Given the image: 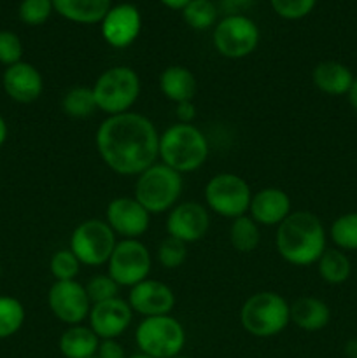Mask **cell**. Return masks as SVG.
I'll list each match as a JSON object with an SVG mask.
<instances>
[{
  "mask_svg": "<svg viewBox=\"0 0 357 358\" xmlns=\"http://www.w3.org/2000/svg\"><path fill=\"white\" fill-rule=\"evenodd\" d=\"M94 143L105 166L125 177H139L160 157L156 126L146 115L132 110L104 119Z\"/></svg>",
  "mask_w": 357,
  "mask_h": 358,
  "instance_id": "6da1fadb",
  "label": "cell"
},
{
  "mask_svg": "<svg viewBox=\"0 0 357 358\" xmlns=\"http://www.w3.org/2000/svg\"><path fill=\"white\" fill-rule=\"evenodd\" d=\"M276 250L280 257L293 266L317 264L326 247V229L321 219L310 212H290L276 226Z\"/></svg>",
  "mask_w": 357,
  "mask_h": 358,
  "instance_id": "7a4b0ae2",
  "label": "cell"
},
{
  "mask_svg": "<svg viewBox=\"0 0 357 358\" xmlns=\"http://www.w3.org/2000/svg\"><path fill=\"white\" fill-rule=\"evenodd\" d=\"M160 157L181 175L200 170L209 157L206 136L192 124H172L160 135Z\"/></svg>",
  "mask_w": 357,
  "mask_h": 358,
  "instance_id": "3957f363",
  "label": "cell"
},
{
  "mask_svg": "<svg viewBox=\"0 0 357 358\" xmlns=\"http://www.w3.org/2000/svg\"><path fill=\"white\" fill-rule=\"evenodd\" d=\"M182 194V175L163 163H154L139 175L133 198L150 213L170 212Z\"/></svg>",
  "mask_w": 357,
  "mask_h": 358,
  "instance_id": "277c9868",
  "label": "cell"
},
{
  "mask_svg": "<svg viewBox=\"0 0 357 358\" xmlns=\"http://www.w3.org/2000/svg\"><path fill=\"white\" fill-rule=\"evenodd\" d=\"M240 322L254 338H273L290 324V304L275 292H258L241 306Z\"/></svg>",
  "mask_w": 357,
  "mask_h": 358,
  "instance_id": "5b68a950",
  "label": "cell"
},
{
  "mask_svg": "<svg viewBox=\"0 0 357 358\" xmlns=\"http://www.w3.org/2000/svg\"><path fill=\"white\" fill-rule=\"evenodd\" d=\"M94 103L107 115L125 114L140 96V77L130 66H112L93 84Z\"/></svg>",
  "mask_w": 357,
  "mask_h": 358,
  "instance_id": "8992f818",
  "label": "cell"
},
{
  "mask_svg": "<svg viewBox=\"0 0 357 358\" xmlns=\"http://www.w3.org/2000/svg\"><path fill=\"white\" fill-rule=\"evenodd\" d=\"M139 352L153 358H172L181 355L186 345V331L177 318L170 315L144 318L135 332Z\"/></svg>",
  "mask_w": 357,
  "mask_h": 358,
  "instance_id": "52a82bcc",
  "label": "cell"
},
{
  "mask_svg": "<svg viewBox=\"0 0 357 358\" xmlns=\"http://www.w3.org/2000/svg\"><path fill=\"white\" fill-rule=\"evenodd\" d=\"M251 199V187L240 175L217 173L205 185L206 206L226 219L247 215Z\"/></svg>",
  "mask_w": 357,
  "mask_h": 358,
  "instance_id": "ba28073f",
  "label": "cell"
},
{
  "mask_svg": "<svg viewBox=\"0 0 357 358\" xmlns=\"http://www.w3.org/2000/svg\"><path fill=\"white\" fill-rule=\"evenodd\" d=\"M212 42L220 56L241 59L252 55L259 44V28L244 14H227L214 27Z\"/></svg>",
  "mask_w": 357,
  "mask_h": 358,
  "instance_id": "9c48e42d",
  "label": "cell"
},
{
  "mask_svg": "<svg viewBox=\"0 0 357 358\" xmlns=\"http://www.w3.org/2000/svg\"><path fill=\"white\" fill-rule=\"evenodd\" d=\"M115 243L114 231L100 219L84 220L70 236V250L84 266L107 264Z\"/></svg>",
  "mask_w": 357,
  "mask_h": 358,
  "instance_id": "30bf717a",
  "label": "cell"
},
{
  "mask_svg": "<svg viewBox=\"0 0 357 358\" xmlns=\"http://www.w3.org/2000/svg\"><path fill=\"white\" fill-rule=\"evenodd\" d=\"M150 254L146 245L139 240H121L115 243L114 252L108 259V276L119 287H135L136 283L149 278Z\"/></svg>",
  "mask_w": 357,
  "mask_h": 358,
  "instance_id": "8fae6325",
  "label": "cell"
},
{
  "mask_svg": "<svg viewBox=\"0 0 357 358\" xmlns=\"http://www.w3.org/2000/svg\"><path fill=\"white\" fill-rule=\"evenodd\" d=\"M48 304L52 315L66 325L83 324L91 311L86 289L76 280L52 283L48 292Z\"/></svg>",
  "mask_w": 357,
  "mask_h": 358,
  "instance_id": "7c38bea8",
  "label": "cell"
},
{
  "mask_svg": "<svg viewBox=\"0 0 357 358\" xmlns=\"http://www.w3.org/2000/svg\"><path fill=\"white\" fill-rule=\"evenodd\" d=\"M102 37L111 48L125 49L139 38L142 30V14L133 3H118L108 9L100 23Z\"/></svg>",
  "mask_w": 357,
  "mask_h": 358,
  "instance_id": "4fadbf2b",
  "label": "cell"
},
{
  "mask_svg": "<svg viewBox=\"0 0 357 358\" xmlns=\"http://www.w3.org/2000/svg\"><path fill=\"white\" fill-rule=\"evenodd\" d=\"M210 227V215L206 206L196 201L177 203L168 212V236L177 238L184 243H195L205 238Z\"/></svg>",
  "mask_w": 357,
  "mask_h": 358,
  "instance_id": "5bb4252c",
  "label": "cell"
},
{
  "mask_svg": "<svg viewBox=\"0 0 357 358\" xmlns=\"http://www.w3.org/2000/svg\"><path fill=\"white\" fill-rule=\"evenodd\" d=\"M105 222L122 240H139L150 224V213L135 198H115L108 203Z\"/></svg>",
  "mask_w": 357,
  "mask_h": 358,
  "instance_id": "9a60e30c",
  "label": "cell"
},
{
  "mask_svg": "<svg viewBox=\"0 0 357 358\" xmlns=\"http://www.w3.org/2000/svg\"><path fill=\"white\" fill-rule=\"evenodd\" d=\"M128 304L133 313L142 315L144 318L163 317L174 310L175 294L167 283L147 278L130 289Z\"/></svg>",
  "mask_w": 357,
  "mask_h": 358,
  "instance_id": "2e32d148",
  "label": "cell"
},
{
  "mask_svg": "<svg viewBox=\"0 0 357 358\" xmlns=\"http://www.w3.org/2000/svg\"><path fill=\"white\" fill-rule=\"evenodd\" d=\"M133 318V310L128 301L119 297L91 306L90 329L102 339H118L126 332Z\"/></svg>",
  "mask_w": 357,
  "mask_h": 358,
  "instance_id": "e0dca14e",
  "label": "cell"
},
{
  "mask_svg": "<svg viewBox=\"0 0 357 358\" xmlns=\"http://www.w3.org/2000/svg\"><path fill=\"white\" fill-rule=\"evenodd\" d=\"M2 84L7 96L18 103H31V101L38 100L42 90H44L41 72L27 62L7 66L2 77Z\"/></svg>",
  "mask_w": 357,
  "mask_h": 358,
  "instance_id": "ac0fdd59",
  "label": "cell"
},
{
  "mask_svg": "<svg viewBox=\"0 0 357 358\" xmlns=\"http://www.w3.org/2000/svg\"><path fill=\"white\" fill-rule=\"evenodd\" d=\"M248 213L259 226H279L289 217L290 198L279 187H266L252 194Z\"/></svg>",
  "mask_w": 357,
  "mask_h": 358,
  "instance_id": "d6986e66",
  "label": "cell"
},
{
  "mask_svg": "<svg viewBox=\"0 0 357 358\" xmlns=\"http://www.w3.org/2000/svg\"><path fill=\"white\" fill-rule=\"evenodd\" d=\"M354 79L356 77L349 66L340 62H332V59L321 62L312 72L314 86L329 96H343L349 93Z\"/></svg>",
  "mask_w": 357,
  "mask_h": 358,
  "instance_id": "ffe728a7",
  "label": "cell"
},
{
  "mask_svg": "<svg viewBox=\"0 0 357 358\" xmlns=\"http://www.w3.org/2000/svg\"><path fill=\"white\" fill-rule=\"evenodd\" d=\"M55 13L77 24L102 23L112 0H52Z\"/></svg>",
  "mask_w": 357,
  "mask_h": 358,
  "instance_id": "44dd1931",
  "label": "cell"
},
{
  "mask_svg": "<svg viewBox=\"0 0 357 358\" xmlns=\"http://www.w3.org/2000/svg\"><path fill=\"white\" fill-rule=\"evenodd\" d=\"M331 320V310L317 297H300L290 304V322L301 331H322Z\"/></svg>",
  "mask_w": 357,
  "mask_h": 358,
  "instance_id": "7402d4cb",
  "label": "cell"
},
{
  "mask_svg": "<svg viewBox=\"0 0 357 358\" xmlns=\"http://www.w3.org/2000/svg\"><path fill=\"white\" fill-rule=\"evenodd\" d=\"M160 91L174 103L192 101L196 94V77L182 65H172L160 73Z\"/></svg>",
  "mask_w": 357,
  "mask_h": 358,
  "instance_id": "603a6c76",
  "label": "cell"
},
{
  "mask_svg": "<svg viewBox=\"0 0 357 358\" xmlns=\"http://www.w3.org/2000/svg\"><path fill=\"white\" fill-rule=\"evenodd\" d=\"M100 338L84 325H70L59 336V353L65 358H88L97 355Z\"/></svg>",
  "mask_w": 357,
  "mask_h": 358,
  "instance_id": "cb8c5ba5",
  "label": "cell"
},
{
  "mask_svg": "<svg viewBox=\"0 0 357 358\" xmlns=\"http://www.w3.org/2000/svg\"><path fill=\"white\" fill-rule=\"evenodd\" d=\"M318 275L329 285H342L352 275V264L346 252L340 248H326L317 261Z\"/></svg>",
  "mask_w": 357,
  "mask_h": 358,
  "instance_id": "d4e9b609",
  "label": "cell"
},
{
  "mask_svg": "<svg viewBox=\"0 0 357 358\" xmlns=\"http://www.w3.org/2000/svg\"><path fill=\"white\" fill-rule=\"evenodd\" d=\"M230 241L234 250L241 252V254L254 252L261 243L259 224L251 215L237 217L230 226Z\"/></svg>",
  "mask_w": 357,
  "mask_h": 358,
  "instance_id": "484cf974",
  "label": "cell"
},
{
  "mask_svg": "<svg viewBox=\"0 0 357 358\" xmlns=\"http://www.w3.org/2000/svg\"><path fill=\"white\" fill-rule=\"evenodd\" d=\"M182 17L186 24L192 30H209L216 27L217 17H219V9L212 0H191L188 6L182 9Z\"/></svg>",
  "mask_w": 357,
  "mask_h": 358,
  "instance_id": "4316f807",
  "label": "cell"
},
{
  "mask_svg": "<svg viewBox=\"0 0 357 358\" xmlns=\"http://www.w3.org/2000/svg\"><path fill=\"white\" fill-rule=\"evenodd\" d=\"M62 108L66 115L76 119L90 117L94 110H98L94 103V94L91 87L77 86L66 91L62 98Z\"/></svg>",
  "mask_w": 357,
  "mask_h": 358,
  "instance_id": "83f0119b",
  "label": "cell"
},
{
  "mask_svg": "<svg viewBox=\"0 0 357 358\" xmlns=\"http://www.w3.org/2000/svg\"><path fill=\"white\" fill-rule=\"evenodd\" d=\"M332 243L343 252H357V212L340 215L329 229Z\"/></svg>",
  "mask_w": 357,
  "mask_h": 358,
  "instance_id": "f1b7e54d",
  "label": "cell"
},
{
  "mask_svg": "<svg viewBox=\"0 0 357 358\" xmlns=\"http://www.w3.org/2000/svg\"><path fill=\"white\" fill-rule=\"evenodd\" d=\"M24 308L16 297L0 296V339L16 334L24 324Z\"/></svg>",
  "mask_w": 357,
  "mask_h": 358,
  "instance_id": "f546056e",
  "label": "cell"
},
{
  "mask_svg": "<svg viewBox=\"0 0 357 358\" xmlns=\"http://www.w3.org/2000/svg\"><path fill=\"white\" fill-rule=\"evenodd\" d=\"M80 266L83 264L70 248H62L56 254H52L51 262H49V269H51V275L55 276L56 282L76 280L80 271Z\"/></svg>",
  "mask_w": 357,
  "mask_h": 358,
  "instance_id": "4dcf8cb0",
  "label": "cell"
},
{
  "mask_svg": "<svg viewBox=\"0 0 357 358\" xmlns=\"http://www.w3.org/2000/svg\"><path fill=\"white\" fill-rule=\"evenodd\" d=\"M55 13L52 0H21L18 17L28 27H41Z\"/></svg>",
  "mask_w": 357,
  "mask_h": 358,
  "instance_id": "1f68e13d",
  "label": "cell"
},
{
  "mask_svg": "<svg viewBox=\"0 0 357 358\" xmlns=\"http://www.w3.org/2000/svg\"><path fill=\"white\" fill-rule=\"evenodd\" d=\"M188 257V243L177 238H164L158 247V261L164 269L181 268Z\"/></svg>",
  "mask_w": 357,
  "mask_h": 358,
  "instance_id": "d6a6232c",
  "label": "cell"
},
{
  "mask_svg": "<svg viewBox=\"0 0 357 358\" xmlns=\"http://www.w3.org/2000/svg\"><path fill=\"white\" fill-rule=\"evenodd\" d=\"M88 297L91 301V306L105 301L115 299L119 294V285L108 275H97L84 285Z\"/></svg>",
  "mask_w": 357,
  "mask_h": 358,
  "instance_id": "836d02e7",
  "label": "cell"
},
{
  "mask_svg": "<svg viewBox=\"0 0 357 358\" xmlns=\"http://www.w3.org/2000/svg\"><path fill=\"white\" fill-rule=\"evenodd\" d=\"M270 3L276 16L296 21L308 16L317 6V0H270Z\"/></svg>",
  "mask_w": 357,
  "mask_h": 358,
  "instance_id": "e575fe53",
  "label": "cell"
},
{
  "mask_svg": "<svg viewBox=\"0 0 357 358\" xmlns=\"http://www.w3.org/2000/svg\"><path fill=\"white\" fill-rule=\"evenodd\" d=\"M23 58L21 38L10 30H0V63L6 66L16 65Z\"/></svg>",
  "mask_w": 357,
  "mask_h": 358,
  "instance_id": "d590c367",
  "label": "cell"
},
{
  "mask_svg": "<svg viewBox=\"0 0 357 358\" xmlns=\"http://www.w3.org/2000/svg\"><path fill=\"white\" fill-rule=\"evenodd\" d=\"M98 358H128L126 357L125 348L118 339H102L97 350Z\"/></svg>",
  "mask_w": 357,
  "mask_h": 358,
  "instance_id": "8d00e7d4",
  "label": "cell"
},
{
  "mask_svg": "<svg viewBox=\"0 0 357 358\" xmlns=\"http://www.w3.org/2000/svg\"><path fill=\"white\" fill-rule=\"evenodd\" d=\"M175 117L178 119V122L182 124H191L196 117V107L192 101H181V103H175Z\"/></svg>",
  "mask_w": 357,
  "mask_h": 358,
  "instance_id": "74e56055",
  "label": "cell"
},
{
  "mask_svg": "<svg viewBox=\"0 0 357 358\" xmlns=\"http://www.w3.org/2000/svg\"><path fill=\"white\" fill-rule=\"evenodd\" d=\"M223 3L227 10H231V14H238L237 10L247 7L251 3V0H223Z\"/></svg>",
  "mask_w": 357,
  "mask_h": 358,
  "instance_id": "f35d334b",
  "label": "cell"
},
{
  "mask_svg": "<svg viewBox=\"0 0 357 358\" xmlns=\"http://www.w3.org/2000/svg\"><path fill=\"white\" fill-rule=\"evenodd\" d=\"M160 2L172 10H182L191 0H160Z\"/></svg>",
  "mask_w": 357,
  "mask_h": 358,
  "instance_id": "ab89813d",
  "label": "cell"
},
{
  "mask_svg": "<svg viewBox=\"0 0 357 358\" xmlns=\"http://www.w3.org/2000/svg\"><path fill=\"white\" fill-rule=\"evenodd\" d=\"M346 98H349L350 107H352L354 110L357 112V77H356V79H354L352 87H350L349 93H346Z\"/></svg>",
  "mask_w": 357,
  "mask_h": 358,
  "instance_id": "60d3db41",
  "label": "cell"
},
{
  "mask_svg": "<svg viewBox=\"0 0 357 358\" xmlns=\"http://www.w3.org/2000/svg\"><path fill=\"white\" fill-rule=\"evenodd\" d=\"M6 140H7V122H6V119L0 115V147L4 145V142H6Z\"/></svg>",
  "mask_w": 357,
  "mask_h": 358,
  "instance_id": "b9f144b4",
  "label": "cell"
},
{
  "mask_svg": "<svg viewBox=\"0 0 357 358\" xmlns=\"http://www.w3.org/2000/svg\"><path fill=\"white\" fill-rule=\"evenodd\" d=\"M128 358H153L150 355H147V353H142V352H139V353H133V355H130Z\"/></svg>",
  "mask_w": 357,
  "mask_h": 358,
  "instance_id": "7bdbcfd3",
  "label": "cell"
},
{
  "mask_svg": "<svg viewBox=\"0 0 357 358\" xmlns=\"http://www.w3.org/2000/svg\"><path fill=\"white\" fill-rule=\"evenodd\" d=\"M172 358H189V357H182V355H177V357H172Z\"/></svg>",
  "mask_w": 357,
  "mask_h": 358,
  "instance_id": "ee69618b",
  "label": "cell"
},
{
  "mask_svg": "<svg viewBox=\"0 0 357 358\" xmlns=\"http://www.w3.org/2000/svg\"><path fill=\"white\" fill-rule=\"evenodd\" d=\"M88 358H98L97 355H93V357H88Z\"/></svg>",
  "mask_w": 357,
  "mask_h": 358,
  "instance_id": "f6af8a7d",
  "label": "cell"
},
{
  "mask_svg": "<svg viewBox=\"0 0 357 358\" xmlns=\"http://www.w3.org/2000/svg\"><path fill=\"white\" fill-rule=\"evenodd\" d=\"M352 358H357V355H356V357H352Z\"/></svg>",
  "mask_w": 357,
  "mask_h": 358,
  "instance_id": "bcb514c9",
  "label": "cell"
},
{
  "mask_svg": "<svg viewBox=\"0 0 357 358\" xmlns=\"http://www.w3.org/2000/svg\"><path fill=\"white\" fill-rule=\"evenodd\" d=\"M251 2H254V0H251Z\"/></svg>",
  "mask_w": 357,
  "mask_h": 358,
  "instance_id": "7dc6e473",
  "label": "cell"
}]
</instances>
